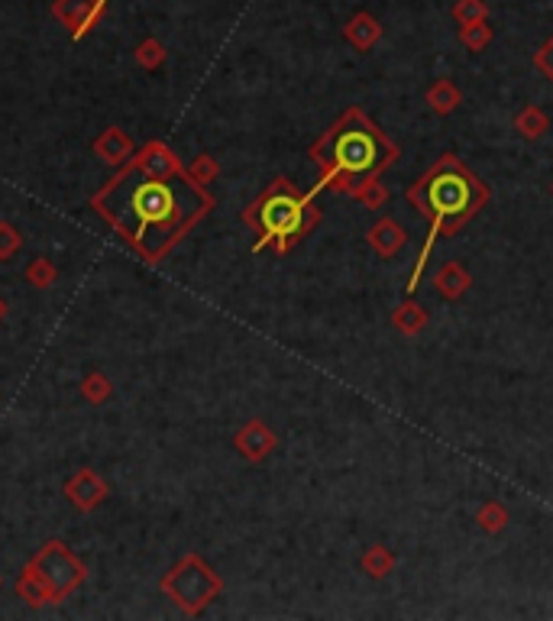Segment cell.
<instances>
[{"instance_id":"cell-1","label":"cell","mask_w":553,"mask_h":621,"mask_svg":"<svg viewBox=\"0 0 553 621\" xmlns=\"http://www.w3.org/2000/svg\"><path fill=\"white\" fill-rule=\"evenodd\" d=\"M91 207L146 263L159 265L211 214L214 197L188 179L169 146L153 139L91 197Z\"/></svg>"},{"instance_id":"cell-2","label":"cell","mask_w":553,"mask_h":621,"mask_svg":"<svg viewBox=\"0 0 553 621\" xmlns=\"http://www.w3.org/2000/svg\"><path fill=\"white\" fill-rule=\"evenodd\" d=\"M317 165V191L356 197L398 159V146L363 107H347L307 149Z\"/></svg>"},{"instance_id":"cell-3","label":"cell","mask_w":553,"mask_h":621,"mask_svg":"<svg viewBox=\"0 0 553 621\" xmlns=\"http://www.w3.org/2000/svg\"><path fill=\"white\" fill-rule=\"evenodd\" d=\"M408 205L417 211V217L427 223V237L421 243L417 263L411 269L408 279V298L421 285L424 265L434 253L437 239L453 237V233L466 227L479 211H485L489 205V185L479 179L476 172L469 169L466 162L457 153H443L431 169L408 188Z\"/></svg>"},{"instance_id":"cell-4","label":"cell","mask_w":553,"mask_h":621,"mask_svg":"<svg viewBox=\"0 0 553 621\" xmlns=\"http://www.w3.org/2000/svg\"><path fill=\"white\" fill-rule=\"evenodd\" d=\"M317 195H321L317 188L301 191L285 175L269 181L263 195L243 211V223L256 233L253 253L272 249V253L285 256L298 247L301 239L323 221L321 207L314 205Z\"/></svg>"},{"instance_id":"cell-5","label":"cell","mask_w":553,"mask_h":621,"mask_svg":"<svg viewBox=\"0 0 553 621\" xmlns=\"http://www.w3.org/2000/svg\"><path fill=\"white\" fill-rule=\"evenodd\" d=\"M88 566L78 560L75 553L62 541H46L39 550L29 557L23 573L17 576V599H23L29 608H43V605H59L85 586Z\"/></svg>"},{"instance_id":"cell-6","label":"cell","mask_w":553,"mask_h":621,"mask_svg":"<svg viewBox=\"0 0 553 621\" xmlns=\"http://www.w3.org/2000/svg\"><path fill=\"white\" fill-rule=\"evenodd\" d=\"M159 586L181 615L195 618V615L205 612L214 599H221L223 579L217 576V570H214L205 557L185 553V557L162 576Z\"/></svg>"},{"instance_id":"cell-7","label":"cell","mask_w":553,"mask_h":621,"mask_svg":"<svg viewBox=\"0 0 553 621\" xmlns=\"http://www.w3.org/2000/svg\"><path fill=\"white\" fill-rule=\"evenodd\" d=\"M275 443H279V437H275V431L265 424L263 417H253V421H247V424L233 434V447H237L239 457H243V460H249V463H263L265 457L275 450Z\"/></svg>"},{"instance_id":"cell-8","label":"cell","mask_w":553,"mask_h":621,"mask_svg":"<svg viewBox=\"0 0 553 621\" xmlns=\"http://www.w3.org/2000/svg\"><path fill=\"white\" fill-rule=\"evenodd\" d=\"M107 495H111V489H107V483H104L91 466L78 469L75 476L65 483V499H69L78 511H94Z\"/></svg>"},{"instance_id":"cell-9","label":"cell","mask_w":553,"mask_h":621,"mask_svg":"<svg viewBox=\"0 0 553 621\" xmlns=\"http://www.w3.org/2000/svg\"><path fill=\"white\" fill-rule=\"evenodd\" d=\"M366 243H369V249H373L379 259H392V256H398V249L408 243V231L401 227L395 217H379V221L369 227V233H366Z\"/></svg>"},{"instance_id":"cell-10","label":"cell","mask_w":553,"mask_h":621,"mask_svg":"<svg viewBox=\"0 0 553 621\" xmlns=\"http://www.w3.org/2000/svg\"><path fill=\"white\" fill-rule=\"evenodd\" d=\"M343 39H347L356 52H369L379 39H382V23H379L373 13L359 10V13H353V17L347 20V26H343Z\"/></svg>"},{"instance_id":"cell-11","label":"cell","mask_w":553,"mask_h":621,"mask_svg":"<svg viewBox=\"0 0 553 621\" xmlns=\"http://www.w3.org/2000/svg\"><path fill=\"white\" fill-rule=\"evenodd\" d=\"M469 285H473V275H469L466 265L457 263V259L443 263L440 269H437V275H434V289H437V295H440L443 301H460L463 295L469 291Z\"/></svg>"},{"instance_id":"cell-12","label":"cell","mask_w":553,"mask_h":621,"mask_svg":"<svg viewBox=\"0 0 553 621\" xmlns=\"http://www.w3.org/2000/svg\"><path fill=\"white\" fill-rule=\"evenodd\" d=\"M133 139L123 133L120 127H107L101 137L94 139V155L104 162H111V165H127L133 159Z\"/></svg>"},{"instance_id":"cell-13","label":"cell","mask_w":553,"mask_h":621,"mask_svg":"<svg viewBox=\"0 0 553 621\" xmlns=\"http://www.w3.org/2000/svg\"><path fill=\"white\" fill-rule=\"evenodd\" d=\"M424 101L437 117H450V113L463 104V91L453 78H437L434 85L424 91Z\"/></svg>"},{"instance_id":"cell-14","label":"cell","mask_w":553,"mask_h":621,"mask_svg":"<svg viewBox=\"0 0 553 621\" xmlns=\"http://www.w3.org/2000/svg\"><path fill=\"white\" fill-rule=\"evenodd\" d=\"M101 7L104 4H97V0H59L55 13L71 26V36H85L91 20L101 13Z\"/></svg>"},{"instance_id":"cell-15","label":"cell","mask_w":553,"mask_h":621,"mask_svg":"<svg viewBox=\"0 0 553 621\" xmlns=\"http://www.w3.org/2000/svg\"><path fill=\"white\" fill-rule=\"evenodd\" d=\"M392 327L398 333H405V337H417V333L427 327V311L417 305L415 298L401 301V305L392 311Z\"/></svg>"},{"instance_id":"cell-16","label":"cell","mask_w":553,"mask_h":621,"mask_svg":"<svg viewBox=\"0 0 553 621\" xmlns=\"http://www.w3.org/2000/svg\"><path fill=\"white\" fill-rule=\"evenodd\" d=\"M515 130H518L521 139L534 143V139H540L547 130H550V117H547L537 104H528V107H521L518 117H515Z\"/></svg>"},{"instance_id":"cell-17","label":"cell","mask_w":553,"mask_h":621,"mask_svg":"<svg viewBox=\"0 0 553 621\" xmlns=\"http://www.w3.org/2000/svg\"><path fill=\"white\" fill-rule=\"evenodd\" d=\"M359 566H363V573L373 579H385L389 573L395 570V553L389 550L385 544H373L366 553H363V560H359Z\"/></svg>"},{"instance_id":"cell-18","label":"cell","mask_w":553,"mask_h":621,"mask_svg":"<svg viewBox=\"0 0 553 621\" xmlns=\"http://www.w3.org/2000/svg\"><path fill=\"white\" fill-rule=\"evenodd\" d=\"M508 521H511L508 508H505L499 499H489V502H482L476 511V524L485 534H502V531L508 528Z\"/></svg>"},{"instance_id":"cell-19","label":"cell","mask_w":553,"mask_h":621,"mask_svg":"<svg viewBox=\"0 0 553 621\" xmlns=\"http://www.w3.org/2000/svg\"><path fill=\"white\" fill-rule=\"evenodd\" d=\"M492 26H489V20H479V23H469V26H460V43L466 46L473 55H479V52H485L489 46H492Z\"/></svg>"},{"instance_id":"cell-20","label":"cell","mask_w":553,"mask_h":621,"mask_svg":"<svg viewBox=\"0 0 553 621\" xmlns=\"http://www.w3.org/2000/svg\"><path fill=\"white\" fill-rule=\"evenodd\" d=\"M81 395H85L91 405H104V401H111L113 385H111V379L101 373V369H91V373L81 379Z\"/></svg>"},{"instance_id":"cell-21","label":"cell","mask_w":553,"mask_h":621,"mask_svg":"<svg viewBox=\"0 0 553 621\" xmlns=\"http://www.w3.org/2000/svg\"><path fill=\"white\" fill-rule=\"evenodd\" d=\"M55 279H59V269L46 256H39V259H33V263L26 265V281L33 289H49V285H55Z\"/></svg>"},{"instance_id":"cell-22","label":"cell","mask_w":553,"mask_h":621,"mask_svg":"<svg viewBox=\"0 0 553 621\" xmlns=\"http://www.w3.org/2000/svg\"><path fill=\"white\" fill-rule=\"evenodd\" d=\"M185 172H188V179L195 181V185H211V181H217V175H221V165H217V159L214 155H207V153H201L197 155L191 165H185Z\"/></svg>"},{"instance_id":"cell-23","label":"cell","mask_w":553,"mask_h":621,"mask_svg":"<svg viewBox=\"0 0 553 621\" xmlns=\"http://www.w3.org/2000/svg\"><path fill=\"white\" fill-rule=\"evenodd\" d=\"M453 20L460 26L489 20V4H485V0H457V4H453Z\"/></svg>"},{"instance_id":"cell-24","label":"cell","mask_w":553,"mask_h":621,"mask_svg":"<svg viewBox=\"0 0 553 621\" xmlns=\"http://www.w3.org/2000/svg\"><path fill=\"white\" fill-rule=\"evenodd\" d=\"M20 247H23V233L10 221H0V263L13 259L20 253Z\"/></svg>"},{"instance_id":"cell-25","label":"cell","mask_w":553,"mask_h":621,"mask_svg":"<svg viewBox=\"0 0 553 621\" xmlns=\"http://www.w3.org/2000/svg\"><path fill=\"white\" fill-rule=\"evenodd\" d=\"M359 205H366L369 211H382L385 201H389V188L382 185V181H373V185H366L363 191L356 195Z\"/></svg>"},{"instance_id":"cell-26","label":"cell","mask_w":553,"mask_h":621,"mask_svg":"<svg viewBox=\"0 0 553 621\" xmlns=\"http://www.w3.org/2000/svg\"><path fill=\"white\" fill-rule=\"evenodd\" d=\"M137 59L143 69H159L162 62H165V49H162L155 39H146V43L137 49Z\"/></svg>"},{"instance_id":"cell-27","label":"cell","mask_w":553,"mask_h":621,"mask_svg":"<svg viewBox=\"0 0 553 621\" xmlns=\"http://www.w3.org/2000/svg\"><path fill=\"white\" fill-rule=\"evenodd\" d=\"M534 65H537V71L547 78V81H553V36H547L544 46L534 52Z\"/></svg>"},{"instance_id":"cell-28","label":"cell","mask_w":553,"mask_h":621,"mask_svg":"<svg viewBox=\"0 0 553 621\" xmlns=\"http://www.w3.org/2000/svg\"><path fill=\"white\" fill-rule=\"evenodd\" d=\"M7 311H10V307H7V298H4V295H0V321H4V317H7Z\"/></svg>"},{"instance_id":"cell-29","label":"cell","mask_w":553,"mask_h":621,"mask_svg":"<svg viewBox=\"0 0 553 621\" xmlns=\"http://www.w3.org/2000/svg\"><path fill=\"white\" fill-rule=\"evenodd\" d=\"M547 191H550V197H553V181H550V188H547Z\"/></svg>"}]
</instances>
